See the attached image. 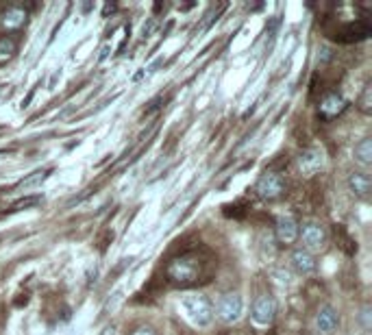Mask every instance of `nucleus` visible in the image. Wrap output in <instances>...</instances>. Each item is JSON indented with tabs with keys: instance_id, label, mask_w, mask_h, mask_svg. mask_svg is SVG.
<instances>
[{
	"instance_id": "4468645a",
	"label": "nucleus",
	"mask_w": 372,
	"mask_h": 335,
	"mask_svg": "<svg viewBox=\"0 0 372 335\" xmlns=\"http://www.w3.org/2000/svg\"><path fill=\"white\" fill-rule=\"evenodd\" d=\"M353 159L360 163L362 168H370L372 165V142H370V137H364L360 144H355Z\"/></svg>"
},
{
	"instance_id": "1a4fd4ad",
	"label": "nucleus",
	"mask_w": 372,
	"mask_h": 335,
	"mask_svg": "<svg viewBox=\"0 0 372 335\" xmlns=\"http://www.w3.org/2000/svg\"><path fill=\"white\" fill-rule=\"evenodd\" d=\"M289 266H292V270L296 274L309 276L316 272V268H318V261H316V255L309 253V250L296 248V250H292V255H289Z\"/></svg>"
},
{
	"instance_id": "dca6fc26",
	"label": "nucleus",
	"mask_w": 372,
	"mask_h": 335,
	"mask_svg": "<svg viewBox=\"0 0 372 335\" xmlns=\"http://www.w3.org/2000/svg\"><path fill=\"white\" fill-rule=\"evenodd\" d=\"M46 179H48V170H37V172H33L29 179H24L18 187H20V190H31V187H37V185H41V183H44Z\"/></svg>"
},
{
	"instance_id": "7ed1b4c3",
	"label": "nucleus",
	"mask_w": 372,
	"mask_h": 335,
	"mask_svg": "<svg viewBox=\"0 0 372 335\" xmlns=\"http://www.w3.org/2000/svg\"><path fill=\"white\" fill-rule=\"evenodd\" d=\"M200 272V261L192 255H183V257H176L170 266H168V276L172 278L174 283H192Z\"/></svg>"
},
{
	"instance_id": "9d476101",
	"label": "nucleus",
	"mask_w": 372,
	"mask_h": 335,
	"mask_svg": "<svg viewBox=\"0 0 372 335\" xmlns=\"http://www.w3.org/2000/svg\"><path fill=\"white\" fill-rule=\"evenodd\" d=\"M298 229L300 225L292 216H281L274 225V235L281 244H294L298 240Z\"/></svg>"
},
{
	"instance_id": "f3484780",
	"label": "nucleus",
	"mask_w": 372,
	"mask_h": 335,
	"mask_svg": "<svg viewBox=\"0 0 372 335\" xmlns=\"http://www.w3.org/2000/svg\"><path fill=\"white\" fill-rule=\"evenodd\" d=\"M370 307L368 305H364L362 307V312H360V323H362V327H364V331H368L370 329Z\"/></svg>"
},
{
	"instance_id": "f257e3e1",
	"label": "nucleus",
	"mask_w": 372,
	"mask_h": 335,
	"mask_svg": "<svg viewBox=\"0 0 372 335\" xmlns=\"http://www.w3.org/2000/svg\"><path fill=\"white\" fill-rule=\"evenodd\" d=\"M185 318L198 329H207L214 323V303L205 294H185L181 298Z\"/></svg>"
},
{
	"instance_id": "f03ea898",
	"label": "nucleus",
	"mask_w": 372,
	"mask_h": 335,
	"mask_svg": "<svg viewBox=\"0 0 372 335\" xmlns=\"http://www.w3.org/2000/svg\"><path fill=\"white\" fill-rule=\"evenodd\" d=\"M244 314V298L240 292H225L214 305V316L225 325H236Z\"/></svg>"
},
{
	"instance_id": "20e7f679",
	"label": "nucleus",
	"mask_w": 372,
	"mask_h": 335,
	"mask_svg": "<svg viewBox=\"0 0 372 335\" xmlns=\"http://www.w3.org/2000/svg\"><path fill=\"white\" fill-rule=\"evenodd\" d=\"M298 237H300L302 248L309 250V253H316V250H320L327 244V229L320 222L309 220L298 229Z\"/></svg>"
},
{
	"instance_id": "f8f14e48",
	"label": "nucleus",
	"mask_w": 372,
	"mask_h": 335,
	"mask_svg": "<svg viewBox=\"0 0 372 335\" xmlns=\"http://www.w3.org/2000/svg\"><path fill=\"white\" fill-rule=\"evenodd\" d=\"M344 109H347V101H344V96H340V94H327L324 99L320 101L318 114L324 120H331V118H338Z\"/></svg>"
},
{
	"instance_id": "6e6552de",
	"label": "nucleus",
	"mask_w": 372,
	"mask_h": 335,
	"mask_svg": "<svg viewBox=\"0 0 372 335\" xmlns=\"http://www.w3.org/2000/svg\"><path fill=\"white\" fill-rule=\"evenodd\" d=\"M296 163H298V170L302 174L313 176L316 172H320L324 168V152L320 148H307L298 155Z\"/></svg>"
},
{
	"instance_id": "9b49d317",
	"label": "nucleus",
	"mask_w": 372,
	"mask_h": 335,
	"mask_svg": "<svg viewBox=\"0 0 372 335\" xmlns=\"http://www.w3.org/2000/svg\"><path fill=\"white\" fill-rule=\"evenodd\" d=\"M347 187L353 196L357 199H368L370 196V190H372V181H370V174L366 170H360V172H351L349 179H347Z\"/></svg>"
},
{
	"instance_id": "6ab92c4d",
	"label": "nucleus",
	"mask_w": 372,
	"mask_h": 335,
	"mask_svg": "<svg viewBox=\"0 0 372 335\" xmlns=\"http://www.w3.org/2000/svg\"><path fill=\"white\" fill-rule=\"evenodd\" d=\"M370 99H372V88H366L364 96H362V109L366 111V114H370Z\"/></svg>"
},
{
	"instance_id": "423d86ee",
	"label": "nucleus",
	"mask_w": 372,
	"mask_h": 335,
	"mask_svg": "<svg viewBox=\"0 0 372 335\" xmlns=\"http://www.w3.org/2000/svg\"><path fill=\"white\" fill-rule=\"evenodd\" d=\"M274 316H277V303H274L272 296L261 294L255 303H253V309H251V318L257 327H270Z\"/></svg>"
},
{
	"instance_id": "39448f33",
	"label": "nucleus",
	"mask_w": 372,
	"mask_h": 335,
	"mask_svg": "<svg viewBox=\"0 0 372 335\" xmlns=\"http://www.w3.org/2000/svg\"><path fill=\"white\" fill-rule=\"evenodd\" d=\"M255 192H257V196H261V199L274 201V199H279L281 194L285 192V181L277 172H266V174L259 176L257 185H255Z\"/></svg>"
},
{
	"instance_id": "0eeeda50",
	"label": "nucleus",
	"mask_w": 372,
	"mask_h": 335,
	"mask_svg": "<svg viewBox=\"0 0 372 335\" xmlns=\"http://www.w3.org/2000/svg\"><path fill=\"white\" fill-rule=\"evenodd\" d=\"M313 327L320 335H333L338 331V327H340V314H338L335 307L322 305L318 309V314H316V318H313Z\"/></svg>"
},
{
	"instance_id": "2eb2a0df",
	"label": "nucleus",
	"mask_w": 372,
	"mask_h": 335,
	"mask_svg": "<svg viewBox=\"0 0 372 335\" xmlns=\"http://www.w3.org/2000/svg\"><path fill=\"white\" fill-rule=\"evenodd\" d=\"M18 52V41L9 37V35H3L0 37V65H7L13 57H16Z\"/></svg>"
},
{
	"instance_id": "ddd939ff",
	"label": "nucleus",
	"mask_w": 372,
	"mask_h": 335,
	"mask_svg": "<svg viewBox=\"0 0 372 335\" xmlns=\"http://www.w3.org/2000/svg\"><path fill=\"white\" fill-rule=\"evenodd\" d=\"M26 18H29V13H26V9H22V7H9L5 13H3V26L7 31H16V29H20V26H24L26 24Z\"/></svg>"
},
{
	"instance_id": "a211bd4d",
	"label": "nucleus",
	"mask_w": 372,
	"mask_h": 335,
	"mask_svg": "<svg viewBox=\"0 0 372 335\" xmlns=\"http://www.w3.org/2000/svg\"><path fill=\"white\" fill-rule=\"evenodd\" d=\"M131 335H157V331L153 327H148V325H140V327H135L131 331Z\"/></svg>"
}]
</instances>
